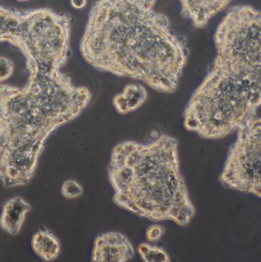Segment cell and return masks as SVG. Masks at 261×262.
<instances>
[{"label":"cell","mask_w":261,"mask_h":262,"mask_svg":"<svg viewBox=\"0 0 261 262\" xmlns=\"http://www.w3.org/2000/svg\"><path fill=\"white\" fill-rule=\"evenodd\" d=\"M156 0H98L91 8L80 52L98 71L176 91L188 50L154 9Z\"/></svg>","instance_id":"1"},{"label":"cell","mask_w":261,"mask_h":262,"mask_svg":"<svg viewBox=\"0 0 261 262\" xmlns=\"http://www.w3.org/2000/svg\"><path fill=\"white\" fill-rule=\"evenodd\" d=\"M26 65L24 86L0 85V181L7 188L31 181L48 138L78 117L92 97L50 57L34 54Z\"/></svg>","instance_id":"2"},{"label":"cell","mask_w":261,"mask_h":262,"mask_svg":"<svg viewBox=\"0 0 261 262\" xmlns=\"http://www.w3.org/2000/svg\"><path fill=\"white\" fill-rule=\"evenodd\" d=\"M108 176L115 204L135 215L186 226L195 214L175 138L160 135L147 144H118L112 151Z\"/></svg>","instance_id":"3"},{"label":"cell","mask_w":261,"mask_h":262,"mask_svg":"<svg viewBox=\"0 0 261 262\" xmlns=\"http://www.w3.org/2000/svg\"><path fill=\"white\" fill-rule=\"evenodd\" d=\"M215 58L183 113L189 131L226 137L257 116L261 103V55L215 47Z\"/></svg>","instance_id":"4"},{"label":"cell","mask_w":261,"mask_h":262,"mask_svg":"<svg viewBox=\"0 0 261 262\" xmlns=\"http://www.w3.org/2000/svg\"><path fill=\"white\" fill-rule=\"evenodd\" d=\"M261 122L257 116L237 129L219 181L227 188L261 195Z\"/></svg>","instance_id":"5"},{"label":"cell","mask_w":261,"mask_h":262,"mask_svg":"<svg viewBox=\"0 0 261 262\" xmlns=\"http://www.w3.org/2000/svg\"><path fill=\"white\" fill-rule=\"evenodd\" d=\"M134 256V249L128 239L119 232H109L94 240L91 261L127 262Z\"/></svg>","instance_id":"6"},{"label":"cell","mask_w":261,"mask_h":262,"mask_svg":"<svg viewBox=\"0 0 261 262\" xmlns=\"http://www.w3.org/2000/svg\"><path fill=\"white\" fill-rule=\"evenodd\" d=\"M181 14L192 21L195 28L207 26L211 18L223 11L231 0H178Z\"/></svg>","instance_id":"7"},{"label":"cell","mask_w":261,"mask_h":262,"mask_svg":"<svg viewBox=\"0 0 261 262\" xmlns=\"http://www.w3.org/2000/svg\"><path fill=\"white\" fill-rule=\"evenodd\" d=\"M31 210L32 206L20 196L11 198L3 206L0 226L10 235H16L24 223L26 213Z\"/></svg>","instance_id":"8"},{"label":"cell","mask_w":261,"mask_h":262,"mask_svg":"<svg viewBox=\"0 0 261 262\" xmlns=\"http://www.w3.org/2000/svg\"><path fill=\"white\" fill-rule=\"evenodd\" d=\"M147 98V93L144 86L139 84H128L121 94L113 99V104L121 114H127L139 108Z\"/></svg>","instance_id":"9"},{"label":"cell","mask_w":261,"mask_h":262,"mask_svg":"<svg viewBox=\"0 0 261 262\" xmlns=\"http://www.w3.org/2000/svg\"><path fill=\"white\" fill-rule=\"evenodd\" d=\"M32 247L35 253L46 261L56 259L61 253L60 241L49 229H40L34 234Z\"/></svg>","instance_id":"10"},{"label":"cell","mask_w":261,"mask_h":262,"mask_svg":"<svg viewBox=\"0 0 261 262\" xmlns=\"http://www.w3.org/2000/svg\"><path fill=\"white\" fill-rule=\"evenodd\" d=\"M137 251L145 262H169L170 258L166 251L158 246L143 243L138 246Z\"/></svg>","instance_id":"11"},{"label":"cell","mask_w":261,"mask_h":262,"mask_svg":"<svg viewBox=\"0 0 261 262\" xmlns=\"http://www.w3.org/2000/svg\"><path fill=\"white\" fill-rule=\"evenodd\" d=\"M62 193L65 198L74 199L83 193V188L74 180H67L62 184Z\"/></svg>","instance_id":"12"},{"label":"cell","mask_w":261,"mask_h":262,"mask_svg":"<svg viewBox=\"0 0 261 262\" xmlns=\"http://www.w3.org/2000/svg\"><path fill=\"white\" fill-rule=\"evenodd\" d=\"M14 63L11 59L0 57V83L7 80L13 74Z\"/></svg>","instance_id":"13"},{"label":"cell","mask_w":261,"mask_h":262,"mask_svg":"<svg viewBox=\"0 0 261 262\" xmlns=\"http://www.w3.org/2000/svg\"><path fill=\"white\" fill-rule=\"evenodd\" d=\"M164 229L161 226L153 225L147 229V232H146V238L149 241L155 243L162 238L164 234Z\"/></svg>","instance_id":"14"},{"label":"cell","mask_w":261,"mask_h":262,"mask_svg":"<svg viewBox=\"0 0 261 262\" xmlns=\"http://www.w3.org/2000/svg\"><path fill=\"white\" fill-rule=\"evenodd\" d=\"M71 5L76 9H82L86 6L87 0H71Z\"/></svg>","instance_id":"15"},{"label":"cell","mask_w":261,"mask_h":262,"mask_svg":"<svg viewBox=\"0 0 261 262\" xmlns=\"http://www.w3.org/2000/svg\"><path fill=\"white\" fill-rule=\"evenodd\" d=\"M16 1L19 2V3H25V2L30 1V0H16Z\"/></svg>","instance_id":"16"}]
</instances>
